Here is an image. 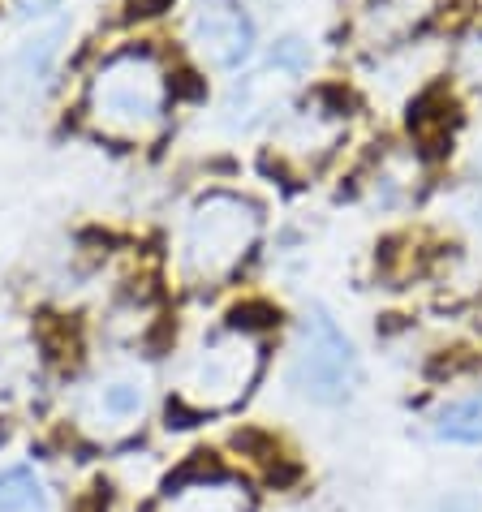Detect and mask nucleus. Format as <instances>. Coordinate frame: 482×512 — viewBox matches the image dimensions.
<instances>
[{
  "mask_svg": "<svg viewBox=\"0 0 482 512\" xmlns=\"http://www.w3.org/2000/svg\"><path fill=\"white\" fill-rule=\"evenodd\" d=\"M168 82L151 52H121L91 82V117L104 134L147 138L164 121Z\"/></svg>",
  "mask_w": 482,
  "mask_h": 512,
  "instance_id": "f257e3e1",
  "label": "nucleus"
},
{
  "mask_svg": "<svg viewBox=\"0 0 482 512\" xmlns=\"http://www.w3.org/2000/svg\"><path fill=\"white\" fill-rule=\"evenodd\" d=\"M259 241V211L237 194H207L181 237V263L198 284L229 280Z\"/></svg>",
  "mask_w": 482,
  "mask_h": 512,
  "instance_id": "f03ea898",
  "label": "nucleus"
},
{
  "mask_svg": "<svg viewBox=\"0 0 482 512\" xmlns=\"http://www.w3.org/2000/svg\"><path fill=\"white\" fill-rule=\"evenodd\" d=\"M263 371V349L246 327H224L207 336L181 375V401L198 414H220L250 396L254 379Z\"/></svg>",
  "mask_w": 482,
  "mask_h": 512,
  "instance_id": "7ed1b4c3",
  "label": "nucleus"
},
{
  "mask_svg": "<svg viewBox=\"0 0 482 512\" xmlns=\"http://www.w3.org/2000/svg\"><path fill=\"white\" fill-rule=\"evenodd\" d=\"M289 379L310 405H345L358 388V353L328 310H310L293 345Z\"/></svg>",
  "mask_w": 482,
  "mask_h": 512,
  "instance_id": "20e7f679",
  "label": "nucleus"
},
{
  "mask_svg": "<svg viewBox=\"0 0 482 512\" xmlns=\"http://www.w3.org/2000/svg\"><path fill=\"white\" fill-rule=\"evenodd\" d=\"M190 44L211 69H237L250 56V22L237 0H194Z\"/></svg>",
  "mask_w": 482,
  "mask_h": 512,
  "instance_id": "39448f33",
  "label": "nucleus"
},
{
  "mask_svg": "<svg viewBox=\"0 0 482 512\" xmlns=\"http://www.w3.org/2000/svg\"><path fill=\"white\" fill-rule=\"evenodd\" d=\"M147 379L138 375H108L99 379L95 388L87 392V401H82V426L95 435H121L130 431V426L147 414Z\"/></svg>",
  "mask_w": 482,
  "mask_h": 512,
  "instance_id": "423d86ee",
  "label": "nucleus"
},
{
  "mask_svg": "<svg viewBox=\"0 0 482 512\" xmlns=\"http://www.w3.org/2000/svg\"><path fill=\"white\" fill-rule=\"evenodd\" d=\"M155 512H250V491L229 474H190L160 495Z\"/></svg>",
  "mask_w": 482,
  "mask_h": 512,
  "instance_id": "0eeeda50",
  "label": "nucleus"
},
{
  "mask_svg": "<svg viewBox=\"0 0 482 512\" xmlns=\"http://www.w3.org/2000/svg\"><path fill=\"white\" fill-rule=\"evenodd\" d=\"M340 134H345V108H323V99H315L280 125V151L302 164H319Z\"/></svg>",
  "mask_w": 482,
  "mask_h": 512,
  "instance_id": "6e6552de",
  "label": "nucleus"
},
{
  "mask_svg": "<svg viewBox=\"0 0 482 512\" xmlns=\"http://www.w3.org/2000/svg\"><path fill=\"white\" fill-rule=\"evenodd\" d=\"M431 431L444 439V444H482V388L465 392V396H452L431 414Z\"/></svg>",
  "mask_w": 482,
  "mask_h": 512,
  "instance_id": "1a4fd4ad",
  "label": "nucleus"
},
{
  "mask_svg": "<svg viewBox=\"0 0 482 512\" xmlns=\"http://www.w3.org/2000/svg\"><path fill=\"white\" fill-rule=\"evenodd\" d=\"M61 35H65V26H48V31L22 39L18 56H13V82H18V87H26V91L44 87L48 69L56 61V48H61Z\"/></svg>",
  "mask_w": 482,
  "mask_h": 512,
  "instance_id": "9d476101",
  "label": "nucleus"
},
{
  "mask_svg": "<svg viewBox=\"0 0 482 512\" xmlns=\"http://www.w3.org/2000/svg\"><path fill=\"white\" fill-rule=\"evenodd\" d=\"M0 512H52V495L31 465H9L0 474Z\"/></svg>",
  "mask_w": 482,
  "mask_h": 512,
  "instance_id": "9b49d317",
  "label": "nucleus"
},
{
  "mask_svg": "<svg viewBox=\"0 0 482 512\" xmlns=\"http://www.w3.org/2000/svg\"><path fill=\"white\" fill-rule=\"evenodd\" d=\"M409 125H414V134L427 138V142L448 138L452 125H457V104H452V95H448L444 87L427 91V95H422L418 104H414V117H409Z\"/></svg>",
  "mask_w": 482,
  "mask_h": 512,
  "instance_id": "f8f14e48",
  "label": "nucleus"
},
{
  "mask_svg": "<svg viewBox=\"0 0 482 512\" xmlns=\"http://www.w3.org/2000/svg\"><path fill=\"white\" fill-rule=\"evenodd\" d=\"M52 5H56V0H18V9L31 13V18H35V13H48Z\"/></svg>",
  "mask_w": 482,
  "mask_h": 512,
  "instance_id": "ddd939ff",
  "label": "nucleus"
},
{
  "mask_svg": "<svg viewBox=\"0 0 482 512\" xmlns=\"http://www.w3.org/2000/svg\"><path fill=\"white\" fill-rule=\"evenodd\" d=\"M168 0H134V13H160Z\"/></svg>",
  "mask_w": 482,
  "mask_h": 512,
  "instance_id": "4468645a",
  "label": "nucleus"
}]
</instances>
